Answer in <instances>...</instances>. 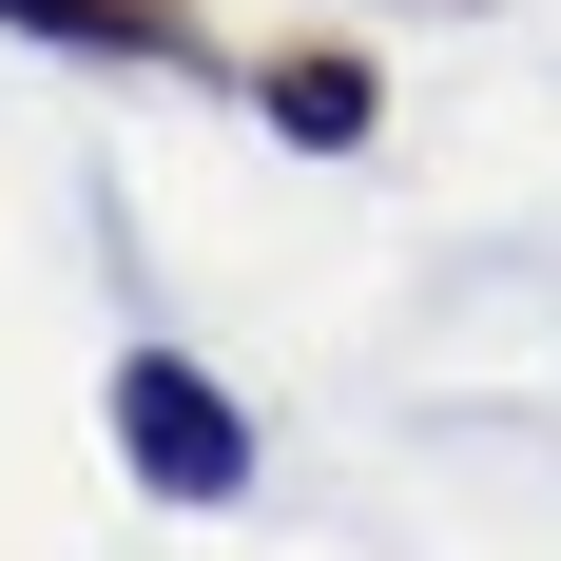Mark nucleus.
<instances>
[{
  "label": "nucleus",
  "mask_w": 561,
  "mask_h": 561,
  "mask_svg": "<svg viewBox=\"0 0 561 561\" xmlns=\"http://www.w3.org/2000/svg\"><path fill=\"white\" fill-rule=\"evenodd\" d=\"M116 465L156 504H252V407L194 368V348H116Z\"/></svg>",
  "instance_id": "nucleus-1"
},
{
  "label": "nucleus",
  "mask_w": 561,
  "mask_h": 561,
  "mask_svg": "<svg viewBox=\"0 0 561 561\" xmlns=\"http://www.w3.org/2000/svg\"><path fill=\"white\" fill-rule=\"evenodd\" d=\"M252 116H272L290 156H368V136H388V58L368 39H272L252 58Z\"/></svg>",
  "instance_id": "nucleus-2"
},
{
  "label": "nucleus",
  "mask_w": 561,
  "mask_h": 561,
  "mask_svg": "<svg viewBox=\"0 0 561 561\" xmlns=\"http://www.w3.org/2000/svg\"><path fill=\"white\" fill-rule=\"evenodd\" d=\"M0 39L116 58V78H214V20H194V0H0Z\"/></svg>",
  "instance_id": "nucleus-3"
}]
</instances>
